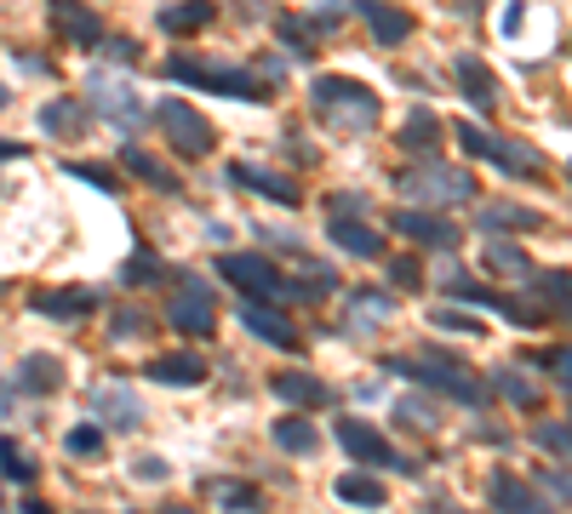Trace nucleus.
<instances>
[{"instance_id":"obj_24","label":"nucleus","mask_w":572,"mask_h":514,"mask_svg":"<svg viewBox=\"0 0 572 514\" xmlns=\"http://www.w3.org/2000/svg\"><path fill=\"white\" fill-rule=\"evenodd\" d=\"M212 17H218L212 0H172V7H161V17H155V23H161L166 35H201Z\"/></svg>"},{"instance_id":"obj_30","label":"nucleus","mask_w":572,"mask_h":514,"mask_svg":"<svg viewBox=\"0 0 572 514\" xmlns=\"http://www.w3.org/2000/svg\"><path fill=\"white\" fill-rule=\"evenodd\" d=\"M435 143H441V120H435V109H412L407 126H401V149H407V154H435Z\"/></svg>"},{"instance_id":"obj_49","label":"nucleus","mask_w":572,"mask_h":514,"mask_svg":"<svg viewBox=\"0 0 572 514\" xmlns=\"http://www.w3.org/2000/svg\"><path fill=\"white\" fill-rule=\"evenodd\" d=\"M332 218H361V195H332Z\"/></svg>"},{"instance_id":"obj_2","label":"nucleus","mask_w":572,"mask_h":514,"mask_svg":"<svg viewBox=\"0 0 572 514\" xmlns=\"http://www.w3.org/2000/svg\"><path fill=\"white\" fill-rule=\"evenodd\" d=\"M389 372L424 383V389H435V395H453L458 406H481V400L492 395V383L476 377V372H469L464 360H453V354H401V360H389Z\"/></svg>"},{"instance_id":"obj_55","label":"nucleus","mask_w":572,"mask_h":514,"mask_svg":"<svg viewBox=\"0 0 572 514\" xmlns=\"http://www.w3.org/2000/svg\"><path fill=\"white\" fill-rule=\"evenodd\" d=\"M17 514H52V509H46V503H23Z\"/></svg>"},{"instance_id":"obj_22","label":"nucleus","mask_w":572,"mask_h":514,"mask_svg":"<svg viewBox=\"0 0 572 514\" xmlns=\"http://www.w3.org/2000/svg\"><path fill=\"white\" fill-rule=\"evenodd\" d=\"M361 17H366V30H372V40H378V46L412 40V17L395 12V7H384V0H361Z\"/></svg>"},{"instance_id":"obj_5","label":"nucleus","mask_w":572,"mask_h":514,"mask_svg":"<svg viewBox=\"0 0 572 514\" xmlns=\"http://www.w3.org/2000/svg\"><path fill=\"white\" fill-rule=\"evenodd\" d=\"M458 143H464V154H476V161L499 166L504 177H544L538 149H527V143L492 138V132H481V126H458Z\"/></svg>"},{"instance_id":"obj_43","label":"nucleus","mask_w":572,"mask_h":514,"mask_svg":"<svg viewBox=\"0 0 572 514\" xmlns=\"http://www.w3.org/2000/svg\"><path fill=\"white\" fill-rule=\"evenodd\" d=\"M149 326H155V320H149L143 308H115V320H109L115 338H138V331H149Z\"/></svg>"},{"instance_id":"obj_37","label":"nucleus","mask_w":572,"mask_h":514,"mask_svg":"<svg viewBox=\"0 0 572 514\" xmlns=\"http://www.w3.org/2000/svg\"><path fill=\"white\" fill-rule=\"evenodd\" d=\"M63 452H69V457H97V452H104V423L69 429V434H63Z\"/></svg>"},{"instance_id":"obj_26","label":"nucleus","mask_w":572,"mask_h":514,"mask_svg":"<svg viewBox=\"0 0 572 514\" xmlns=\"http://www.w3.org/2000/svg\"><path fill=\"white\" fill-rule=\"evenodd\" d=\"M533 287H538V308H544V315L572 320V269H544V274H533Z\"/></svg>"},{"instance_id":"obj_34","label":"nucleus","mask_w":572,"mask_h":514,"mask_svg":"<svg viewBox=\"0 0 572 514\" xmlns=\"http://www.w3.org/2000/svg\"><path fill=\"white\" fill-rule=\"evenodd\" d=\"M481 264H487L492 274H521V280L533 274L527 252H521V246H510V241H492V246H481Z\"/></svg>"},{"instance_id":"obj_14","label":"nucleus","mask_w":572,"mask_h":514,"mask_svg":"<svg viewBox=\"0 0 572 514\" xmlns=\"http://www.w3.org/2000/svg\"><path fill=\"white\" fill-rule=\"evenodd\" d=\"M92 411L104 418V429H138L143 423V400L127 389V383H104V389H92Z\"/></svg>"},{"instance_id":"obj_42","label":"nucleus","mask_w":572,"mask_h":514,"mask_svg":"<svg viewBox=\"0 0 572 514\" xmlns=\"http://www.w3.org/2000/svg\"><path fill=\"white\" fill-rule=\"evenodd\" d=\"M63 172H69V177H81V184H92V189H104V195H120V177L104 172V166H81V161L69 166V161H63Z\"/></svg>"},{"instance_id":"obj_51","label":"nucleus","mask_w":572,"mask_h":514,"mask_svg":"<svg viewBox=\"0 0 572 514\" xmlns=\"http://www.w3.org/2000/svg\"><path fill=\"white\" fill-rule=\"evenodd\" d=\"M97 46H104L109 58H138V46H132V40H97Z\"/></svg>"},{"instance_id":"obj_41","label":"nucleus","mask_w":572,"mask_h":514,"mask_svg":"<svg viewBox=\"0 0 572 514\" xmlns=\"http://www.w3.org/2000/svg\"><path fill=\"white\" fill-rule=\"evenodd\" d=\"M430 326H441V331H469V338H487V326H481V320H469V315H458V308H430Z\"/></svg>"},{"instance_id":"obj_40","label":"nucleus","mask_w":572,"mask_h":514,"mask_svg":"<svg viewBox=\"0 0 572 514\" xmlns=\"http://www.w3.org/2000/svg\"><path fill=\"white\" fill-rule=\"evenodd\" d=\"M276 30H281V40L297 51V58H310V51H315V35H310V23H304V17H281Z\"/></svg>"},{"instance_id":"obj_16","label":"nucleus","mask_w":572,"mask_h":514,"mask_svg":"<svg viewBox=\"0 0 572 514\" xmlns=\"http://www.w3.org/2000/svg\"><path fill=\"white\" fill-rule=\"evenodd\" d=\"M327 241H332L343 257H355V264L384 257V235H378V229H366V223H355V218H332V223H327Z\"/></svg>"},{"instance_id":"obj_18","label":"nucleus","mask_w":572,"mask_h":514,"mask_svg":"<svg viewBox=\"0 0 572 514\" xmlns=\"http://www.w3.org/2000/svg\"><path fill=\"white\" fill-rule=\"evenodd\" d=\"M389 229L395 235H407V241H424V246H458V229L446 223V218H435V212H395L389 218Z\"/></svg>"},{"instance_id":"obj_56","label":"nucleus","mask_w":572,"mask_h":514,"mask_svg":"<svg viewBox=\"0 0 572 514\" xmlns=\"http://www.w3.org/2000/svg\"><path fill=\"white\" fill-rule=\"evenodd\" d=\"M161 514H201V509H161Z\"/></svg>"},{"instance_id":"obj_3","label":"nucleus","mask_w":572,"mask_h":514,"mask_svg":"<svg viewBox=\"0 0 572 514\" xmlns=\"http://www.w3.org/2000/svg\"><path fill=\"white\" fill-rule=\"evenodd\" d=\"M166 74L178 86H201V92H223V97H246V103H258L269 97L276 86L264 81V74L253 63H207V58H166Z\"/></svg>"},{"instance_id":"obj_58","label":"nucleus","mask_w":572,"mask_h":514,"mask_svg":"<svg viewBox=\"0 0 572 514\" xmlns=\"http://www.w3.org/2000/svg\"><path fill=\"white\" fill-rule=\"evenodd\" d=\"M567 172H572V166H567Z\"/></svg>"},{"instance_id":"obj_35","label":"nucleus","mask_w":572,"mask_h":514,"mask_svg":"<svg viewBox=\"0 0 572 514\" xmlns=\"http://www.w3.org/2000/svg\"><path fill=\"white\" fill-rule=\"evenodd\" d=\"M120 161H127V172H132V177H143V184H155V189H166V195H178V177H172V172L155 161V154H143V149H127V154H120Z\"/></svg>"},{"instance_id":"obj_10","label":"nucleus","mask_w":572,"mask_h":514,"mask_svg":"<svg viewBox=\"0 0 572 514\" xmlns=\"http://www.w3.org/2000/svg\"><path fill=\"white\" fill-rule=\"evenodd\" d=\"M166 320L189 331V338H212V326H218V308H212V292L201 287V280H184V292L166 303Z\"/></svg>"},{"instance_id":"obj_17","label":"nucleus","mask_w":572,"mask_h":514,"mask_svg":"<svg viewBox=\"0 0 572 514\" xmlns=\"http://www.w3.org/2000/svg\"><path fill=\"white\" fill-rule=\"evenodd\" d=\"M52 30L74 46H97L104 40V23H97L92 7H81V0H52Z\"/></svg>"},{"instance_id":"obj_27","label":"nucleus","mask_w":572,"mask_h":514,"mask_svg":"<svg viewBox=\"0 0 572 514\" xmlns=\"http://www.w3.org/2000/svg\"><path fill=\"white\" fill-rule=\"evenodd\" d=\"M17 383L30 395H52L58 383H63V360L58 354H23L17 360Z\"/></svg>"},{"instance_id":"obj_45","label":"nucleus","mask_w":572,"mask_h":514,"mask_svg":"<svg viewBox=\"0 0 572 514\" xmlns=\"http://www.w3.org/2000/svg\"><path fill=\"white\" fill-rule=\"evenodd\" d=\"M538 486H544L550 498H561V503L572 509V469H544V475H538Z\"/></svg>"},{"instance_id":"obj_57","label":"nucleus","mask_w":572,"mask_h":514,"mask_svg":"<svg viewBox=\"0 0 572 514\" xmlns=\"http://www.w3.org/2000/svg\"><path fill=\"white\" fill-rule=\"evenodd\" d=\"M7 103H12V92H7V86H0V109H7Z\"/></svg>"},{"instance_id":"obj_33","label":"nucleus","mask_w":572,"mask_h":514,"mask_svg":"<svg viewBox=\"0 0 572 514\" xmlns=\"http://www.w3.org/2000/svg\"><path fill=\"white\" fill-rule=\"evenodd\" d=\"M492 383H499V395H504L510 406H521V411H538V400H544V389H538V383L521 372V366H504Z\"/></svg>"},{"instance_id":"obj_21","label":"nucleus","mask_w":572,"mask_h":514,"mask_svg":"<svg viewBox=\"0 0 572 514\" xmlns=\"http://www.w3.org/2000/svg\"><path fill=\"white\" fill-rule=\"evenodd\" d=\"M453 74H458V92L476 103L481 115H487V109H499V81H492V69H487L481 58H458Z\"/></svg>"},{"instance_id":"obj_20","label":"nucleus","mask_w":572,"mask_h":514,"mask_svg":"<svg viewBox=\"0 0 572 514\" xmlns=\"http://www.w3.org/2000/svg\"><path fill=\"white\" fill-rule=\"evenodd\" d=\"M35 308L40 315H52V320H86L92 308H97V292H86V287H58V292H35Z\"/></svg>"},{"instance_id":"obj_19","label":"nucleus","mask_w":572,"mask_h":514,"mask_svg":"<svg viewBox=\"0 0 572 514\" xmlns=\"http://www.w3.org/2000/svg\"><path fill=\"white\" fill-rule=\"evenodd\" d=\"M86 126H92V115H86V103H74V97H52V103L40 109V132H46V138L74 143V138H86Z\"/></svg>"},{"instance_id":"obj_46","label":"nucleus","mask_w":572,"mask_h":514,"mask_svg":"<svg viewBox=\"0 0 572 514\" xmlns=\"http://www.w3.org/2000/svg\"><path fill=\"white\" fill-rule=\"evenodd\" d=\"M120 280H127V287H143V280H161V257H132V264H127V274H120Z\"/></svg>"},{"instance_id":"obj_25","label":"nucleus","mask_w":572,"mask_h":514,"mask_svg":"<svg viewBox=\"0 0 572 514\" xmlns=\"http://www.w3.org/2000/svg\"><path fill=\"white\" fill-rule=\"evenodd\" d=\"M276 395L287 400V406H297V411H320L332 400V389L320 377H310V372H281L276 377Z\"/></svg>"},{"instance_id":"obj_39","label":"nucleus","mask_w":572,"mask_h":514,"mask_svg":"<svg viewBox=\"0 0 572 514\" xmlns=\"http://www.w3.org/2000/svg\"><path fill=\"white\" fill-rule=\"evenodd\" d=\"M201 492H212L218 503H230V509H258V492H246V486H235V480H201Z\"/></svg>"},{"instance_id":"obj_52","label":"nucleus","mask_w":572,"mask_h":514,"mask_svg":"<svg viewBox=\"0 0 572 514\" xmlns=\"http://www.w3.org/2000/svg\"><path fill=\"white\" fill-rule=\"evenodd\" d=\"M17 154H30V149H23V143H12V138H0V166H7V161H17Z\"/></svg>"},{"instance_id":"obj_8","label":"nucleus","mask_w":572,"mask_h":514,"mask_svg":"<svg viewBox=\"0 0 572 514\" xmlns=\"http://www.w3.org/2000/svg\"><path fill=\"white\" fill-rule=\"evenodd\" d=\"M218 274L230 280V287H241V292H258V297H287V280H281V269L269 264V257H253V252H223L218 257Z\"/></svg>"},{"instance_id":"obj_9","label":"nucleus","mask_w":572,"mask_h":514,"mask_svg":"<svg viewBox=\"0 0 572 514\" xmlns=\"http://www.w3.org/2000/svg\"><path fill=\"white\" fill-rule=\"evenodd\" d=\"M338 446H343V457L366 463V469H412V463L395 457L384 434L372 429V423H361V418H343V423H338Z\"/></svg>"},{"instance_id":"obj_53","label":"nucleus","mask_w":572,"mask_h":514,"mask_svg":"<svg viewBox=\"0 0 572 514\" xmlns=\"http://www.w3.org/2000/svg\"><path fill=\"white\" fill-rule=\"evenodd\" d=\"M7 418H12V383L0 377V423H7Z\"/></svg>"},{"instance_id":"obj_4","label":"nucleus","mask_w":572,"mask_h":514,"mask_svg":"<svg viewBox=\"0 0 572 514\" xmlns=\"http://www.w3.org/2000/svg\"><path fill=\"white\" fill-rule=\"evenodd\" d=\"M395 189H401L407 200H424V206H458V200H476V177L458 172V166L424 161V166H412V172L395 177Z\"/></svg>"},{"instance_id":"obj_1","label":"nucleus","mask_w":572,"mask_h":514,"mask_svg":"<svg viewBox=\"0 0 572 514\" xmlns=\"http://www.w3.org/2000/svg\"><path fill=\"white\" fill-rule=\"evenodd\" d=\"M310 103H315L320 126L338 138H366L372 126H378V92L350 81V74H320L310 86Z\"/></svg>"},{"instance_id":"obj_50","label":"nucleus","mask_w":572,"mask_h":514,"mask_svg":"<svg viewBox=\"0 0 572 514\" xmlns=\"http://www.w3.org/2000/svg\"><path fill=\"white\" fill-rule=\"evenodd\" d=\"M521 17H527V7H521V0H510V12H504V23H499V30H504L510 40L521 35Z\"/></svg>"},{"instance_id":"obj_31","label":"nucleus","mask_w":572,"mask_h":514,"mask_svg":"<svg viewBox=\"0 0 572 514\" xmlns=\"http://www.w3.org/2000/svg\"><path fill=\"white\" fill-rule=\"evenodd\" d=\"M332 498L338 503H355V509H378L384 503V480H372V475H338L332 480Z\"/></svg>"},{"instance_id":"obj_28","label":"nucleus","mask_w":572,"mask_h":514,"mask_svg":"<svg viewBox=\"0 0 572 514\" xmlns=\"http://www.w3.org/2000/svg\"><path fill=\"white\" fill-rule=\"evenodd\" d=\"M276 446L292 452V457H315L320 452V434H315V423L304 418V411H287V418L276 423Z\"/></svg>"},{"instance_id":"obj_32","label":"nucleus","mask_w":572,"mask_h":514,"mask_svg":"<svg viewBox=\"0 0 572 514\" xmlns=\"http://www.w3.org/2000/svg\"><path fill=\"white\" fill-rule=\"evenodd\" d=\"M544 218L533 212V206H481V229H487V235H499V229H521V235H527V229H538Z\"/></svg>"},{"instance_id":"obj_29","label":"nucleus","mask_w":572,"mask_h":514,"mask_svg":"<svg viewBox=\"0 0 572 514\" xmlns=\"http://www.w3.org/2000/svg\"><path fill=\"white\" fill-rule=\"evenodd\" d=\"M389 418L401 423V429H412V434H435V429H441V411H435L424 395H401V400L389 406Z\"/></svg>"},{"instance_id":"obj_23","label":"nucleus","mask_w":572,"mask_h":514,"mask_svg":"<svg viewBox=\"0 0 572 514\" xmlns=\"http://www.w3.org/2000/svg\"><path fill=\"white\" fill-rule=\"evenodd\" d=\"M487 498H492V509H499V514H544L538 492H533V486L521 480V475H492Z\"/></svg>"},{"instance_id":"obj_54","label":"nucleus","mask_w":572,"mask_h":514,"mask_svg":"<svg viewBox=\"0 0 572 514\" xmlns=\"http://www.w3.org/2000/svg\"><path fill=\"white\" fill-rule=\"evenodd\" d=\"M17 69H23V74H46V63L35 58V51H30V58H23V51H17Z\"/></svg>"},{"instance_id":"obj_48","label":"nucleus","mask_w":572,"mask_h":514,"mask_svg":"<svg viewBox=\"0 0 572 514\" xmlns=\"http://www.w3.org/2000/svg\"><path fill=\"white\" fill-rule=\"evenodd\" d=\"M132 475H138V480H166L172 469H166V457H138V463H132Z\"/></svg>"},{"instance_id":"obj_36","label":"nucleus","mask_w":572,"mask_h":514,"mask_svg":"<svg viewBox=\"0 0 572 514\" xmlns=\"http://www.w3.org/2000/svg\"><path fill=\"white\" fill-rule=\"evenodd\" d=\"M0 475H7L12 486H30L40 469H35L30 452H17V441H0Z\"/></svg>"},{"instance_id":"obj_15","label":"nucleus","mask_w":572,"mask_h":514,"mask_svg":"<svg viewBox=\"0 0 572 514\" xmlns=\"http://www.w3.org/2000/svg\"><path fill=\"white\" fill-rule=\"evenodd\" d=\"M143 372H149V383H166V389H195V383H207V360L178 349V354H155Z\"/></svg>"},{"instance_id":"obj_11","label":"nucleus","mask_w":572,"mask_h":514,"mask_svg":"<svg viewBox=\"0 0 572 514\" xmlns=\"http://www.w3.org/2000/svg\"><path fill=\"white\" fill-rule=\"evenodd\" d=\"M241 326L253 331V338L276 343V349H297V326H292L269 297H246V303H241Z\"/></svg>"},{"instance_id":"obj_47","label":"nucleus","mask_w":572,"mask_h":514,"mask_svg":"<svg viewBox=\"0 0 572 514\" xmlns=\"http://www.w3.org/2000/svg\"><path fill=\"white\" fill-rule=\"evenodd\" d=\"M544 366H550L561 377V389L572 395V349H556V354H544Z\"/></svg>"},{"instance_id":"obj_6","label":"nucleus","mask_w":572,"mask_h":514,"mask_svg":"<svg viewBox=\"0 0 572 514\" xmlns=\"http://www.w3.org/2000/svg\"><path fill=\"white\" fill-rule=\"evenodd\" d=\"M86 103L104 120H115L120 132H138L143 126V97L138 86L127 81V74H109V69H92V81H86Z\"/></svg>"},{"instance_id":"obj_13","label":"nucleus","mask_w":572,"mask_h":514,"mask_svg":"<svg viewBox=\"0 0 572 514\" xmlns=\"http://www.w3.org/2000/svg\"><path fill=\"white\" fill-rule=\"evenodd\" d=\"M230 184H241V189H258L264 200H276V206H297V200H304V195H297V177H287V172H269V166H253V161L230 166Z\"/></svg>"},{"instance_id":"obj_12","label":"nucleus","mask_w":572,"mask_h":514,"mask_svg":"<svg viewBox=\"0 0 572 514\" xmlns=\"http://www.w3.org/2000/svg\"><path fill=\"white\" fill-rule=\"evenodd\" d=\"M389 315H395L389 292H350L343 297V331H350V338H372Z\"/></svg>"},{"instance_id":"obj_7","label":"nucleus","mask_w":572,"mask_h":514,"mask_svg":"<svg viewBox=\"0 0 572 514\" xmlns=\"http://www.w3.org/2000/svg\"><path fill=\"white\" fill-rule=\"evenodd\" d=\"M161 132H166V143L178 149L184 161H201V154L218 143L212 120H207L201 109H189L184 97H161Z\"/></svg>"},{"instance_id":"obj_38","label":"nucleus","mask_w":572,"mask_h":514,"mask_svg":"<svg viewBox=\"0 0 572 514\" xmlns=\"http://www.w3.org/2000/svg\"><path fill=\"white\" fill-rule=\"evenodd\" d=\"M533 441H538L544 452H556V457H572V423H538Z\"/></svg>"},{"instance_id":"obj_44","label":"nucleus","mask_w":572,"mask_h":514,"mask_svg":"<svg viewBox=\"0 0 572 514\" xmlns=\"http://www.w3.org/2000/svg\"><path fill=\"white\" fill-rule=\"evenodd\" d=\"M418 280H424V269H418V257H389V287H401L412 292Z\"/></svg>"}]
</instances>
